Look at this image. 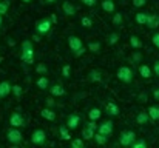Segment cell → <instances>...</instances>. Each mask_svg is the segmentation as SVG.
<instances>
[{
  "label": "cell",
  "mask_w": 159,
  "mask_h": 148,
  "mask_svg": "<svg viewBox=\"0 0 159 148\" xmlns=\"http://www.w3.org/2000/svg\"><path fill=\"white\" fill-rule=\"evenodd\" d=\"M20 60L26 65H33L36 60V51H34V45L30 39H25L20 45Z\"/></svg>",
  "instance_id": "6da1fadb"
},
{
  "label": "cell",
  "mask_w": 159,
  "mask_h": 148,
  "mask_svg": "<svg viewBox=\"0 0 159 148\" xmlns=\"http://www.w3.org/2000/svg\"><path fill=\"white\" fill-rule=\"evenodd\" d=\"M68 47H70V51L73 52L74 57H80L87 52V47L84 45L82 39L77 37V36H70L68 37Z\"/></svg>",
  "instance_id": "7a4b0ae2"
},
{
  "label": "cell",
  "mask_w": 159,
  "mask_h": 148,
  "mask_svg": "<svg viewBox=\"0 0 159 148\" xmlns=\"http://www.w3.org/2000/svg\"><path fill=\"white\" fill-rule=\"evenodd\" d=\"M6 141H8V144H11V145H19V144L23 142V134H22V131H20L19 128L11 127V128L6 131Z\"/></svg>",
  "instance_id": "3957f363"
},
{
  "label": "cell",
  "mask_w": 159,
  "mask_h": 148,
  "mask_svg": "<svg viewBox=\"0 0 159 148\" xmlns=\"http://www.w3.org/2000/svg\"><path fill=\"white\" fill-rule=\"evenodd\" d=\"M51 26H53L51 19H50V17H43V19H40V20L36 23V33L45 36V34H48V33L51 31Z\"/></svg>",
  "instance_id": "277c9868"
},
{
  "label": "cell",
  "mask_w": 159,
  "mask_h": 148,
  "mask_svg": "<svg viewBox=\"0 0 159 148\" xmlns=\"http://www.w3.org/2000/svg\"><path fill=\"white\" fill-rule=\"evenodd\" d=\"M116 77L124 83H131L133 82V71L128 66H119L117 73H116Z\"/></svg>",
  "instance_id": "5b68a950"
},
{
  "label": "cell",
  "mask_w": 159,
  "mask_h": 148,
  "mask_svg": "<svg viewBox=\"0 0 159 148\" xmlns=\"http://www.w3.org/2000/svg\"><path fill=\"white\" fill-rule=\"evenodd\" d=\"M136 141V133L131 131V130H125L120 133L119 136V144L122 147H131V144Z\"/></svg>",
  "instance_id": "8992f818"
},
{
  "label": "cell",
  "mask_w": 159,
  "mask_h": 148,
  "mask_svg": "<svg viewBox=\"0 0 159 148\" xmlns=\"http://www.w3.org/2000/svg\"><path fill=\"white\" fill-rule=\"evenodd\" d=\"M45 142H47V133H45V130H42V128L34 130L33 134H31V144L33 145H45Z\"/></svg>",
  "instance_id": "52a82bcc"
},
{
  "label": "cell",
  "mask_w": 159,
  "mask_h": 148,
  "mask_svg": "<svg viewBox=\"0 0 159 148\" xmlns=\"http://www.w3.org/2000/svg\"><path fill=\"white\" fill-rule=\"evenodd\" d=\"M9 125H11V127H16V128H22V127H25L26 123H25V117L22 116V113L14 111V113L9 116Z\"/></svg>",
  "instance_id": "ba28073f"
},
{
  "label": "cell",
  "mask_w": 159,
  "mask_h": 148,
  "mask_svg": "<svg viewBox=\"0 0 159 148\" xmlns=\"http://www.w3.org/2000/svg\"><path fill=\"white\" fill-rule=\"evenodd\" d=\"M113 130H114L113 120H104L102 123L98 125V133H101V134H104V136H111Z\"/></svg>",
  "instance_id": "9c48e42d"
},
{
  "label": "cell",
  "mask_w": 159,
  "mask_h": 148,
  "mask_svg": "<svg viewBox=\"0 0 159 148\" xmlns=\"http://www.w3.org/2000/svg\"><path fill=\"white\" fill-rule=\"evenodd\" d=\"M50 94L53 96V97H63V96H66V90H65V87L62 85V83H54V85H50Z\"/></svg>",
  "instance_id": "30bf717a"
},
{
  "label": "cell",
  "mask_w": 159,
  "mask_h": 148,
  "mask_svg": "<svg viewBox=\"0 0 159 148\" xmlns=\"http://www.w3.org/2000/svg\"><path fill=\"white\" fill-rule=\"evenodd\" d=\"M62 11H63V14H65V16L73 17V16H76L77 8H76V5H74V3H71L70 0H65V2L62 3Z\"/></svg>",
  "instance_id": "8fae6325"
},
{
  "label": "cell",
  "mask_w": 159,
  "mask_h": 148,
  "mask_svg": "<svg viewBox=\"0 0 159 148\" xmlns=\"http://www.w3.org/2000/svg\"><path fill=\"white\" fill-rule=\"evenodd\" d=\"M70 130H76L79 125H80V116H77V114H70L68 117H66V123H65Z\"/></svg>",
  "instance_id": "7c38bea8"
},
{
  "label": "cell",
  "mask_w": 159,
  "mask_h": 148,
  "mask_svg": "<svg viewBox=\"0 0 159 148\" xmlns=\"http://www.w3.org/2000/svg\"><path fill=\"white\" fill-rule=\"evenodd\" d=\"M145 26L150 29H158L159 28V14H148Z\"/></svg>",
  "instance_id": "4fadbf2b"
},
{
  "label": "cell",
  "mask_w": 159,
  "mask_h": 148,
  "mask_svg": "<svg viewBox=\"0 0 159 148\" xmlns=\"http://www.w3.org/2000/svg\"><path fill=\"white\" fill-rule=\"evenodd\" d=\"M105 113L107 116H110V117H116V116H119V106L114 103V102H107L105 103Z\"/></svg>",
  "instance_id": "5bb4252c"
},
{
  "label": "cell",
  "mask_w": 159,
  "mask_h": 148,
  "mask_svg": "<svg viewBox=\"0 0 159 148\" xmlns=\"http://www.w3.org/2000/svg\"><path fill=\"white\" fill-rule=\"evenodd\" d=\"M11 87H12V83H11L9 80L0 82V99L8 97V96L11 94Z\"/></svg>",
  "instance_id": "9a60e30c"
},
{
  "label": "cell",
  "mask_w": 159,
  "mask_h": 148,
  "mask_svg": "<svg viewBox=\"0 0 159 148\" xmlns=\"http://www.w3.org/2000/svg\"><path fill=\"white\" fill-rule=\"evenodd\" d=\"M150 122H152V120H150V116H148L147 111L138 113V116H136V123H138V125H148Z\"/></svg>",
  "instance_id": "2e32d148"
},
{
  "label": "cell",
  "mask_w": 159,
  "mask_h": 148,
  "mask_svg": "<svg viewBox=\"0 0 159 148\" xmlns=\"http://www.w3.org/2000/svg\"><path fill=\"white\" fill-rule=\"evenodd\" d=\"M139 74L142 79H150L153 76V70L147 63H144V65H139Z\"/></svg>",
  "instance_id": "e0dca14e"
},
{
  "label": "cell",
  "mask_w": 159,
  "mask_h": 148,
  "mask_svg": "<svg viewBox=\"0 0 159 148\" xmlns=\"http://www.w3.org/2000/svg\"><path fill=\"white\" fill-rule=\"evenodd\" d=\"M88 80L93 83H101L102 82V73L99 70H91L88 73Z\"/></svg>",
  "instance_id": "ac0fdd59"
},
{
  "label": "cell",
  "mask_w": 159,
  "mask_h": 148,
  "mask_svg": "<svg viewBox=\"0 0 159 148\" xmlns=\"http://www.w3.org/2000/svg\"><path fill=\"white\" fill-rule=\"evenodd\" d=\"M36 85L39 90H48L50 88V79L47 76H40L37 80H36Z\"/></svg>",
  "instance_id": "d6986e66"
},
{
  "label": "cell",
  "mask_w": 159,
  "mask_h": 148,
  "mask_svg": "<svg viewBox=\"0 0 159 148\" xmlns=\"http://www.w3.org/2000/svg\"><path fill=\"white\" fill-rule=\"evenodd\" d=\"M40 116H42L43 119H47V120H51V122L56 120V111H53V110H51V108H48V106H47V108H43V110L40 111Z\"/></svg>",
  "instance_id": "ffe728a7"
},
{
  "label": "cell",
  "mask_w": 159,
  "mask_h": 148,
  "mask_svg": "<svg viewBox=\"0 0 159 148\" xmlns=\"http://www.w3.org/2000/svg\"><path fill=\"white\" fill-rule=\"evenodd\" d=\"M147 113H148V116H150V120H153V122L159 120V106L158 105H152Z\"/></svg>",
  "instance_id": "44dd1931"
},
{
  "label": "cell",
  "mask_w": 159,
  "mask_h": 148,
  "mask_svg": "<svg viewBox=\"0 0 159 148\" xmlns=\"http://www.w3.org/2000/svg\"><path fill=\"white\" fill-rule=\"evenodd\" d=\"M70 131H71V130H70L66 125H60V127H59V134H60V139H62V141H70V139H71Z\"/></svg>",
  "instance_id": "7402d4cb"
},
{
  "label": "cell",
  "mask_w": 159,
  "mask_h": 148,
  "mask_svg": "<svg viewBox=\"0 0 159 148\" xmlns=\"http://www.w3.org/2000/svg\"><path fill=\"white\" fill-rule=\"evenodd\" d=\"M101 6L105 12H114V9H116V5H114L113 0H102Z\"/></svg>",
  "instance_id": "603a6c76"
},
{
  "label": "cell",
  "mask_w": 159,
  "mask_h": 148,
  "mask_svg": "<svg viewBox=\"0 0 159 148\" xmlns=\"http://www.w3.org/2000/svg\"><path fill=\"white\" fill-rule=\"evenodd\" d=\"M94 133H96L94 130H91V128H88V127H84V128H82V134H80V136H82V139H84V141H91V139H93V136H94Z\"/></svg>",
  "instance_id": "cb8c5ba5"
},
{
  "label": "cell",
  "mask_w": 159,
  "mask_h": 148,
  "mask_svg": "<svg viewBox=\"0 0 159 148\" xmlns=\"http://www.w3.org/2000/svg\"><path fill=\"white\" fill-rule=\"evenodd\" d=\"M101 42H90L88 43V47H87V51H90V52H93V54H99L101 52Z\"/></svg>",
  "instance_id": "d4e9b609"
},
{
  "label": "cell",
  "mask_w": 159,
  "mask_h": 148,
  "mask_svg": "<svg viewBox=\"0 0 159 148\" xmlns=\"http://www.w3.org/2000/svg\"><path fill=\"white\" fill-rule=\"evenodd\" d=\"M147 17H148V12H136V16H134V20H136V23L138 25H145V22H147Z\"/></svg>",
  "instance_id": "484cf974"
},
{
  "label": "cell",
  "mask_w": 159,
  "mask_h": 148,
  "mask_svg": "<svg viewBox=\"0 0 159 148\" xmlns=\"http://www.w3.org/2000/svg\"><path fill=\"white\" fill-rule=\"evenodd\" d=\"M130 45L133 49H141L142 48V40L138 36H130Z\"/></svg>",
  "instance_id": "4316f807"
},
{
  "label": "cell",
  "mask_w": 159,
  "mask_h": 148,
  "mask_svg": "<svg viewBox=\"0 0 159 148\" xmlns=\"http://www.w3.org/2000/svg\"><path fill=\"white\" fill-rule=\"evenodd\" d=\"M93 139H94V142L98 144V145H105L107 142H108V136H104V134H101V133H94V136H93Z\"/></svg>",
  "instance_id": "83f0119b"
},
{
  "label": "cell",
  "mask_w": 159,
  "mask_h": 148,
  "mask_svg": "<svg viewBox=\"0 0 159 148\" xmlns=\"http://www.w3.org/2000/svg\"><path fill=\"white\" fill-rule=\"evenodd\" d=\"M71 73H73L71 65H70V63H65V65L62 66V71H60L62 77H63V79H70V77H71Z\"/></svg>",
  "instance_id": "f1b7e54d"
},
{
  "label": "cell",
  "mask_w": 159,
  "mask_h": 148,
  "mask_svg": "<svg viewBox=\"0 0 159 148\" xmlns=\"http://www.w3.org/2000/svg\"><path fill=\"white\" fill-rule=\"evenodd\" d=\"M101 116H102V111H101L99 108H91V110L88 111V117H90L91 120H99Z\"/></svg>",
  "instance_id": "f546056e"
},
{
  "label": "cell",
  "mask_w": 159,
  "mask_h": 148,
  "mask_svg": "<svg viewBox=\"0 0 159 148\" xmlns=\"http://www.w3.org/2000/svg\"><path fill=\"white\" fill-rule=\"evenodd\" d=\"M36 73L40 74V76H47V74H48V66H47L43 62H40V63L36 65Z\"/></svg>",
  "instance_id": "4dcf8cb0"
},
{
  "label": "cell",
  "mask_w": 159,
  "mask_h": 148,
  "mask_svg": "<svg viewBox=\"0 0 159 148\" xmlns=\"http://www.w3.org/2000/svg\"><path fill=\"white\" fill-rule=\"evenodd\" d=\"M9 6H11V2H9V0H0V14H2V16L8 14Z\"/></svg>",
  "instance_id": "1f68e13d"
},
{
  "label": "cell",
  "mask_w": 159,
  "mask_h": 148,
  "mask_svg": "<svg viewBox=\"0 0 159 148\" xmlns=\"http://www.w3.org/2000/svg\"><path fill=\"white\" fill-rule=\"evenodd\" d=\"M113 25L114 26H120L122 25V22H124V16H122V12H114V16H113Z\"/></svg>",
  "instance_id": "d6a6232c"
},
{
  "label": "cell",
  "mask_w": 159,
  "mask_h": 148,
  "mask_svg": "<svg viewBox=\"0 0 159 148\" xmlns=\"http://www.w3.org/2000/svg\"><path fill=\"white\" fill-rule=\"evenodd\" d=\"M119 39H120V36H119V33H111L110 36H108V45L110 47H113V45H116L117 42H119Z\"/></svg>",
  "instance_id": "836d02e7"
},
{
  "label": "cell",
  "mask_w": 159,
  "mask_h": 148,
  "mask_svg": "<svg viewBox=\"0 0 159 148\" xmlns=\"http://www.w3.org/2000/svg\"><path fill=\"white\" fill-rule=\"evenodd\" d=\"M80 25H82L84 28H91V26H93V20H91V17H88V16H82V17H80Z\"/></svg>",
  "instance_id": "e575fe53"
},
{
  "label": "cell",
  "mask_w": 159,
  "mask_h": 148,
  "mask_svg": "<svg viewBox=\"0 0 159 148\" xmlns=\"http://www.w3.org/2000/svg\"><path fill=\"white\" fill-rule=\"evenodd\" d=\"M130 60L133 62V63H139V62H142V54H141V51L139 49H136L133 54H131V57H130Z\"/></svg>",
  "instance_id": "d590c367"
},
{
  "label": "cell",
  "mask_w": 159,
  "mask_h": 148,
  "mask_svg": "<svg viewBox=\"0 0 159 148\" xmlns=\"http://www.w3.org/2000/svg\"><path fill=\"white\" fill-rule=\"evenodd\" d=\"M11 93H12L17 99H20L22 97V94H23V90H22L20 85H12V87H11Z\"/></svg>",
  "instance_id": "8d00e7d4"
},
{
  "label": "cell",
  "mask_w": 159,
  "mask_h": 148,
  "mask_svg": "<svg viewBox=\"0 0 159 148\" xmlns=\"http://www.w3.org/2000/svg\"><path fill=\"white\" fill-rule=\"evenodd\" d=\"M71 147H73V148H84V147H85V141H84L82 137L73 139V141H71Z\"/></svg>",
  "instance_id": "74e56055"
},
{
  "label": "cell",
  "mask_w": 159,
  "mask_h": 148,
  "mask_svg": "<svg viewBox=\"0 0 159 148\" xmlns=\"http://www.w3.org/2000/svg\"><path fill=\"white\" fill-rule=\"evenodd\" d=\"M131 148H147V142L144 139H136L133 144H131Z\"/></svg>",
  "instance_id": "f35d334b"
},
{
  "label": "cell",
  "mask_w": 159,
  "mask_h": 148,
  "mask_svg": "<svg viewBox=\"0 0 159 148\" xmlns=\"http://www.w3.org/2000/svg\"><path fill=\"white\" fill-rule=\"evenodd\" d=\"M131 3L134 8H142V6H145L147 0H131Z\"/></svg>",
  "instance_id": "ab89813d"
},
{
  "label": "cell",
  "mask_w": 159,
  "mask_h": 148,
  "mask_svg": "<svg viewBox=\"0 0 159 148\" xmlns=\"http://www.w3.org/2000/svg\"><path fill=\"white\" fill-rule=\"evenodd\" d=\"M85 127H88V128H91V130H94V131H98V123H96V120H88L87 123H85Z\"/></svg>",
  "instance_id": "60d3db41"
},
{
  "label": "cell",
  "mask_w": 159,
  "mask_h": 148,
  "mask_svg": "<svg viewBox=\"0 0 159 148\" xmlns=\"http://www.w3.org/2000/svg\"><path fill=\"white\" fill-rule=\"evenodd\" d=\"M147 100H148V94H147V93H141V94L138 96V102H139V103H145Z\"/></svg>",
  "instance_id": "b9f144b4"
},
{
  "label": "cell",
  "mask_w": 159,
  "mask_h": 148,
  "mask_svg": "<svg viewBox=\"0 0 159 148\" xmlns=\"http://www.w3.org/2000/svg\"><path fill=\"white\" fill-rule=\"evenodd\" d=\"M152 42H153V45H156L159 48V33H155V34L152 36Z\"/></svg>",
  "instance_id": "7bdbcfd3"
},
{
  "label": "cell",
  "mask_w": 159,
  "mask_h": 148,
  "mask_svg": "<svg viewBox=\"0 0 159 148\" xmlns=\"http://www.w3.org/2000/svg\"><path fill=\"white\" fill-rule=\"evenodd\" d=\"M85 6H90V8H93L94 5H96V0H80Z\"/></svg>",
  "instance_id": "ee69618b"
},
{
  "label": "cell",
  "mask_w": 159,
  "mask_h": 148,
  "mask_svg": "<svg viewBox=\"0 0 159 148\" xmlns=\"http://www.w3.org/2000/svg\"><path fill=\"white\" fill-rule=\"evenodd\" d=\"M153 74H156L159 77V60H156L155 65H153Z\"/></svg>",
  "instance_id": "f6af8a7d"
},
{
  "label": "cell",
  "mask_w": 159,
  "mask_h": 148,
  "mask_svg": "<svg viewBox=\"0 0 159 148\" xmlns=\"http://www.w3.org/2000/svg\"><path fill=\"white\" fill-rule=\"evenodd\" d=\"M54 105H56V102H54L53 96H51V97H48V99H47V106H48V108H51V106H54Z\"/></svg>",
  "instance_id": "bcb514c9"
},
{
  "label": "cell",
  "mask_w": 159,
  "mask_h": 148,
  "mask_svg": "<svg viewBox=\"0 0 159 148\" xmlns=\"http://www.w3.org/2000/svg\"><path fill=\"white\" fill-rule=\"evenodd\" d=\"M153 97H155V99H156V100L159 102V88H156V90L153 91Z\"/></svg>",
  "instance_id": "7dc6e473"
},
{
  "label": "cell",
  "mask_w": 159,
  "mask_h": 148,
  "mask_svg": "<svg viewBox=\"0 0 159 148\" xmlns=\"http://www.w3.org/2000/svg\"><path fill=\"white\" fill-rule=\"evenodd\" d=\"M57 0H43V3L45 5H53V3H56Z\"/></svg>",
  "instance_id": "c3c4849f"
},
{
  "label": "cell",
  "mask_w": 159,
  "mask_h": 148,
  "mask_svg": "<svg viewBox=\"0 0 159 148\" xmlns=\"http://www.w3.org/2000/svg\"><path fill=\"white\" fill-rule=\"evenodd\" d=\"M50 19H51V22H53V25H54V23H56V22H57V19H56V16H51Z\"/></svg>",
  "instance_id": "681fc988"
},
{
  "label": "cell",
  "mask_w": 159,
  "mask_h": 148,
  "mask_svg": "<svg viewBox=\"0 0 159 148\" xmlns=\"http://www.w3.org/2000/svg\"><path fill=\"white\" fill-rule=\"evenodd\" d=\"M8 43H9V45H11V47H12V45H14V43H16V42H14V40H12V39H9V40H8Z\"/></svg>",
  "instance_id": "f907efd6"
},
{
  "label": "cell",
  "mask_w": 159,
  "mask_h": 148,
  "mask_svg": "<svg viewBox=\"0 0 159 148\" xmlns=\"http://www.w3.org/2000/svg\"><path fill=\"white\" fill-rule=\"evenodd\" d=\"M2 23H3V16L0 14V26H2Z\"/></svg>",
  "instance_id": "816d5d0a"
},
{
  "label": "cell",
  "mask_w": 159,
  "mask_h": 148,
  "mask_svg": "<svg viewBox=\"0 0 159 148\" xmlns=\"http://www.w3.org/2000/svg\"><path fill=\"white\" fill-rule=\"evenodd\" d=\"M22 2H23V3H31L33 0H22Z\"/></svg>",
  "instance_id": "f5cc1de1"
},
{
  "label": "cell",
  "mask_w": 159,
  "mask_h": 148,
  "mask_svg": "<svg viewBox=\"0 0 159 148\" xmlns=\"http://www.w3.org/2000/svg\"><path fill=\"white\" fill-rule=\"evenodd\" d=\"M2 60H3V57H2V56H0V62H2Z\"/></svg>",
  "instance_id": "db71d44e"
}]
</instances>
